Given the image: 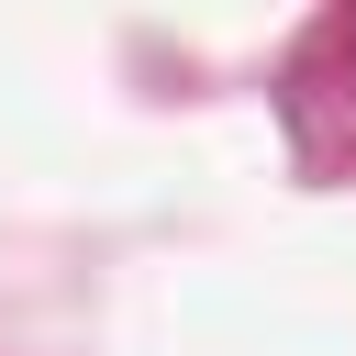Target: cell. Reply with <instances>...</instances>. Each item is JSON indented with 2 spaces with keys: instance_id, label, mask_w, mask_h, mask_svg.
Segmentation results:
<instances>
[]
</instances>
